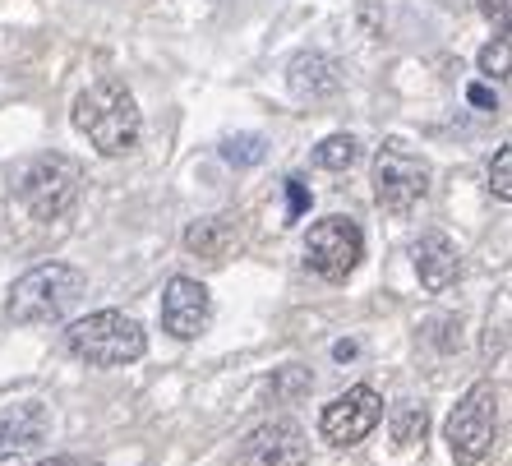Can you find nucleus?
<instances>
[{
	"label": "nucleus",
	"instance_id": "4468645a",
	"mask_svg": "<svg viewBox=\"0 0 512 466\" xmlns=\"http://www.w3.org/2000/svg\"><path fill=\"white\" fill-rule=\"evenodd\" d=\"M236 245H240V217H231V213L199 217V222H190V231H185V250L199 254V259H213V263H222Z\"/></svg>",
	"mask_w": 512,
	"mask_h": 466
},
{
	"label": "nucleus",
	"instance_id": "aec40b11",
	"mask_svg": "<svg viewBox=\"0 0 512 466\" xmlns=\"http://www.w3.org/2000/svg\"><path fill=\"white\" fill-rule=\"evenodd\" d=\"M286 199H291V213H286V217H291V222H300V217H305V208H310V190L291 176V180H286Z\"/></svg>",
	"mask_w": 512,
	"mask_h": 466
},
{
	"label": "nucleus",
	"instance_id": "b1692460",
	"mask_svg": "<svg viewBox=\"0 0 512 466\" xmlns=\"http://www.w3.org/2000/svg\"><path fill=\"white\" fill-rule=\"evenodd\" d=\"M33 466H70L65 457H47V462H33Z\"/></svg>",
	"mask_w": 512,
	"mask_h": 466
},
{
	"label": "nucleus",
	"instance_id": "dca6fc26",
	"mask_svg": "<svg viewBox=\"0 0 512 466\" xmlns=\"http://www.w3.org/2000/svg\"><path fill=\"white\" fill-rule=\"evenodd\" d=\"M356 157H360V144L351 134H328V139L314 148V162H319L323 171H351Z\"/></svg>",
	"mask_w": 512,
	"mask_h": 466
},
{
	"label": "nucleus",
	"instance_id": "4be33fe9",
	"mask_svg": "<svg viewBox=\"0 0 512 466\" xmlns=\"http://www.w3.org/2000/svg\"><path fill=\"white\" fill-rule=\"evenodd\" d=\"M471 102H476V107H499V102H494V93H489V88H471Z\"/></svg>",
	"mask_w": 512,
	"mask_h": 466
},
{
	"label": "nucleus",
	"instance_id": "7ed1b4c3",
	"mask_svg": "<svg viewBox=\"0 0 512 466\" xmlns=\"http://www.w3.org/2000/svg\"><path fill=\"white\" fill-rule=\"evenodd\" d=\"M84 296V273L74 263H42L33 273H24L10 291V319L14 323H56L79 305Z\"/></svg>",
	"mask_w": 512,
	"mask_h": 466
},
{
	"label": "nucleus",
	"instance_id": "1a4fd4ad",
	"mask_svg": "<svg viewBox=\"0 0 512 466\" xmlns=\"http://www.w3.org/2000/svg\"><path fill=\"white\" fill-rule=\"evenodd\" d=\"M245 466H310V439L296 420H268L240 448Z\"/></svg>",
	"mask_w": 512,
	"mask_h": 466
},
{
	"label": "nucleus",
	"instance_id": "f03ea898",
	"mask_svg": "<svg viewBox=\"0 0 512 466\" xmlns=\"http://www.w3.org/2000/svg\"><path fill=\"white\" fill-rule=\"evenodd\" d=\"M65 347L74 360H84L93 370H120V365H134L148 351V333L134 314L97 310L65 333Z\"/></svg>",
	"mask_w": 512,
	"mask_h": 466
},
{
	"label": "nucleus",
	"instance_id": "0eeeda50",
	"mask_svg": "<svg viewBox=\"0 0 512 466\" xmlns=\"http://www.w3.org/2000/svg\"><path fill=\"white\" fill-rule=\"evenodd\" d=\"M429 194L425 157L406 153L402 144H388L374 153V204L388 213H406Z\"/></svg>",
	"mask_w": 512,
	"mask_h": 466
},
{
	"label": "nucleus",
	"instance_id": "39448f33",
	"mask_svg": "<svg viewBox=\"0 0 512 466\" xmlns=\"http://www.w3.org/2000/svg\"><path fill=\"white\" fill-rule=\"evenodd\" d=\"M494 434H499V388L494 383H476L453 407L448 425H443L448 453H453L457 466H476L494 453Z\"/></svg>",
	"mask_w": 512,
	"mask_h": 466
},
{
	"label": "nucleus",
	"instance_id": "ddd939ff",
	"mask_svg": "<svg viewBox=\"0 0 512 466\" xmlns=\"http://www.w3.org/2000/svg\"><path fill=\"white\" fill-rule=\"evenodd\" d=\"M457 273H462V254H457V245L448 236H439V231H429V236L416 240V277L425 291H443L453 287Z\"/></svg>",
	"mask_w": 512,
	"mask_h": 466
},
{
	"label": "nucleus",
	"instance_id": "423d86ee",
	"mask_svg": "<svg viewBox=\"0 0 512 466\" xmlns=\"http://www.w3.org/2000/svg\"><path fill=\"white\" fill-rule=\"evenodd\" d=\"M360 259H365V236H360V227L342 213L314 222L310 236H305V263H310L319 277H328V282H346V277L356 273Z\"/></svg>",
	"mask_w": 512,
	"mask_h": 466
},
{
	"label": "nucleus",
	"instance_id": "f257e3e1",
	"mask_svg": "<svg viewBox=\"0 0 512 466\" xmlns=\"http://www.w3.org/2000/svg\"><path fill=\"white\" fill-rule=\"evenodd\" d=\"M74 130L88 134V144L102 157H125L143 134L139 102L120 79H102L74 97Z\"/></svg>",
	"mask_w": 512,
	"mask_h": 466
},
{
	"label": "nucleus",
	"instance_id": "412c9836",
	"mask_svg": "<svg viewBox=\"0 0 512 466\" xmlns=\"http://www.w3.org/2000/svg\"><path fill=\"white\" fill-rule=\"evenodd\" d=\"M480 10H485L489 19H499V28H503V19H508V0H480Z\"/></svg>",
	"mask_w": 512,
	"mask_h": 466
},
{
	"label": "nucleus",
	"instance_id": "20e7f679",
	"mask_svg": "<svg viewBox=\"0 0 512 466\" xmlns=\"http://www.w3.org/2000/svg\"><path fill=\"white\" fill-rule=\"evenodd\" d=\"M79 185H84V171H79L74 157L42 153L19 171L14 194H19V204H24L37 222H56V217H65L79 204Z\"/></svg>",
	"mask_w": 512,
	"mask_h": 466
},
{
	"label": "nucleus",
	"instance_id": "f8f14e48",
	"mask_svg": "<svg viewBox=\"0 0 512 466\" xmlns=\"http://www.w3.org/2000/svg\"><path fill=\"white\" fill-rule=\"evenodd\" d=\"M47 407L42 402H14V407L0 411V462L5 457H19L28 448L47 439Z\"/></svg>",
	"mask_w": 512,
	"mask_h": 466
},
{
	"label": "nucleus",
	"instance_id": "6e6552de",
	"mask_svg": "<svg viewBox=\"0 0 512 466\" xmlns=\"http://www.w3.org/2000/svg\"><path fill=\"white\" fill-rule=\"evenodd\" d=\"M383 420V397L374 388H346L342 397H333L328 407H323V439L337 443V448H351L360 443L365 434H374V425Z\"/></svg>",
	"mask_w": 512,
	"mask_h": 466
},
{
	"label": "nucleus",
	"instance_id": "f3484780",
	"mask_svg": "<svg viewBox=\"0 0 512 466\" xmlns=\"http://www.w3.org/2000/svg\"><path fill=\"white\" fill-rule=\"evenodd\" d=\"M263 153H268V144L259 134H236V139L222 144V162H231V167H259Z\"/></svg>",
	"mask_w": 512,
	"mask_h": 466
},
{
	"label": "nucleus",
	"instance_id": "6ab92c4d",
	"mask_svg": "<svg viewBox=\"0 0 512 466\" xmlns=\"http://www.w3.org/2000/svg\"><path fill=\"white\" fill-rule=\"evenodd\" d=\"M489 190L499 194L503 204L512 199V153H508V148H499V157H494V167H489Z\"/></svg>",
	"mask_w": 512,
	"mask_h": 466
},
{
	"label": "nucleus",
	"instance_id": "9d476101",
	"mask_svg": "<svg viewBox=\"0 0 512 466\" xmlns=\"http://www.w3.org/2000/svg\"><path fill=\"white\" fill-rule=\"evenodd\" d=\"M213 323V296L194 277H171L167 296H162V328L180 342H194L199 333H208Z\"/></svg>",
	"mask_w": 512,
	"mask_h": 466
},
{
	"label": "nucleus",
	"instance_id": "2eb2a0df",
	"mask_svg": "<svg viewBox=\"0 0 512 466\" xmlns=\"http://www.w3.org/2000/svg\"><path fill=\"white\" fill-rule=\"evenodd\" d=\"M388 434H393V448H416L429 434V411L425 407H402L388 420Z\"/></svg>",
	"mask_w": 512,
	"mask_h": 466
},
{
	"label": "nucleus",
	"instance_id": "a211bd4d",
	"mask_svg": "<svg viewBox=\"0 0 512 466\" xmlns=\"http://www.w3.org/2000/svg\"><path fill=\"white\" fill-rule=\"evenodd\" d=\"M480 74H489V79H503V74H508V33H499L480 51Z\"/></svg>",
	"mask_w": 512,
	"mask_h": 466
},
{
	"label": "nucleus",
	"instance_id": "5701e85b",
	"mask_svg": "<svg viewBox=\"0 0 512 466\" xmlns=\"http://www.w3.org/2000/svg\"><path fill=\"white\" fill-rule=\"evenodd\" d=\"M333 356H337V360H351V356H356V342H337Z\"/></svg>",
	"mask_w": 512,
	"mask_h": 466
},
{
	"label": "nucleus",
	"instance_id": "9b49d317",
	"mask_svg": "<svg viewBox=\"0 0 512 466\" xmlns=\"http://www.w3.org/2000/svg\"><path fill=\"white\" fill-rule=\"evenodd\" d=\"M286 84L300 102H328V97L342 93V65L333 56H323V51H305V56L291 60Z\"/></svg>",
	"mask_w": 512,
	"mask_h": 466
}]
</instances>
